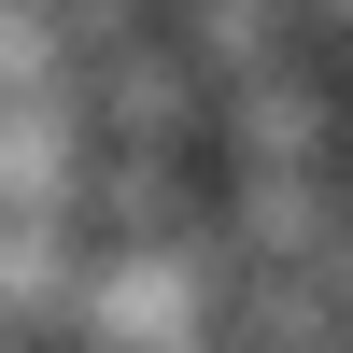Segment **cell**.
<instances>
[{"mask_svg":"<svg viewBox=\"0 0 353 353\" xmlns=\"http://www.w3.org/2000/svg\"><path fill=\"white\" fill-rule=\"evenodd\" d=\"M71 99H85V141H99V156H198L212 113H226L212 85L170 57V28H156V43H128V57H99Z\"/></svg>","mask_w":353,"mask_h":353,"instance_id":"6da1fadb","label":"cell"},{"mask_svg":"<svg viewBox=\"0 0 353 353\" xmlns=\"http://www.w3.org/2000/svg\"><path fill=\"white\" fill-rule=\"evenodd\" d=\"M339 212H353L339 170H226V198H212V226H226L241 269H325Z\"/></svg>","mask_w":353,"mask_h":353,"instance_id":"7a4b0ae2","label":"cell"},{"mask_svg":"<svg viewBox=\"0 0 353 353\" xmlns=\"http://www.w3.org/2000/svg\"><path fill=\"white\" fill-rule=\"evenodd\" d=\"M325 141H339V85L311 71V57L226 85V113H212V156L226 170H325Z\"/></svg>","mask_w":353,"mask_h":353,"instance_id":"3957f363","label":"cell"},{"mask_svg":"<svg viewBox=\"0 0 353 353\" xmlns=\"http://www.w3.org/2000/svg\"><path fill=\"white\" fill-rule=\"evenodd\" d=\"M0 99H71V43L43 0H0Z\"/></svg>","mask_w":353,"mask_h":353,"instance_id":"277c9868","label":"cell"}]
</instances>
